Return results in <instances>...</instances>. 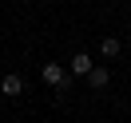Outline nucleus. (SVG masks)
I'll return each mask as SVG.
<instances>
[{
    "instance_id": "7ed1b4c3",
    "label": "nucleus",
    "mask_w": 131,
    "mask_h": 123,
    "mask_svg": "<svg viewBox=\"0 0 131 123\" xmlns=\"http://www.w3.org/2000/svg\"><path fill=\"white\" fill-rule=\"evenodd\" d=\"M91 68H95V64H91V56H88V52H75V60H72V72L88 80V72H91Z\"/></svg>"
},
{
    "instance_id": "423d86ee",
    "label": "nucleus",
    "mask_w": 131,
    "mask_h": 123,
    "mask_svg": "<svg viewBox=\"0 0 131 123\" xmlns=\"http://www.w3.org/2000/svg\"><path fill=\"white\" fill-rule=\"evenodd\" d=\"M127 40H131V28H127Z\"/></svg>"
},
{
    "instance_id": "f257e3e1",
    "label": "nucleus",
    "mask_w": 131,
    "mask_h": 123,
    "mask_svg": "<svg viewBox=\"0 0 131 123\" xmlns=\"http://www.w3.org/2000/svg\"><path fill=\"white\" fill-rule=\"evenodd\" d=\"M44 83H52V87H64V83H68L64 64H44Z\"/></svg>"
},
{
    "instance_id": "f03ea898",
    "label": "nucleus",
    "mask_w": 131,
    "mask_h": 123,
    "mask_svg": "<svg viewBox=\"0 0 131 123\" xmlns=\"http://www.w3.org/2000/svg\"><path fill=\"white\" fill-rule=\"evenodd\" d=\"M20 91H24V80H20L16 72H8L0 80V95H20Z\"/></svg>"
},
{
    "instance_id": "39448f33",
    "label": "nucleus",
    "mask_w": 131,
    "mask_h": 123,
    "mask_svg": "<svg viewBox=\"0 0 131 123\" xmlns=\"http://www.w3.org/2000/svg\"><path fill=\"white\" fill-rule=\"evenodd\" d=\"M99 52H103L107 60H115V56H119V52H123V44L115 40V36H103V40H99Z\"/></svg>"
},
{
    "instance_id": "20e7f679",
    "label": "nucleus",
    "mask_w": 131,
    "mask_h": 123,
    "mask_svg": "<svg viewBox=\"0 0 131 123\" xmlns=\"http://www.w3.org/2000/svg\"><path fill=\"white\" fill-rule=\"evenodd\" d=\"M88 83H91V87H107V83H111V72H107V68H91V72H88Z\"/></svg>"
}]
</instances>
